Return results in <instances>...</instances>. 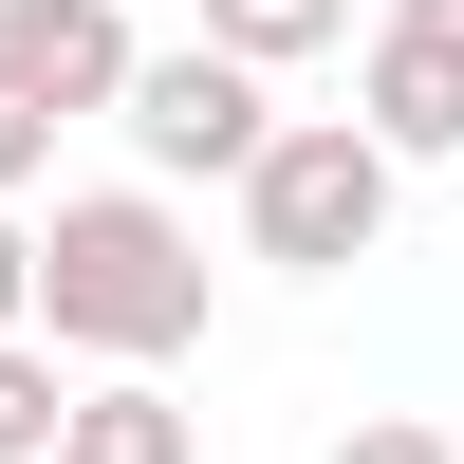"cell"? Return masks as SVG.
Segmentation results:
<instances>
[{
	"label": "cell",
	"mask_w": 464,
	"mask_h": 464,
	"mask_svg": "<svg viewBox=\"0 0 464 464\" xmlns=\"http://www.w3.org/2000/svg\"><path fill=\"white\" fill-rule=\"evenodd\" d=\"M19 316H37V223L0 205V334H19Z\"/></svg>",
	"instance_id": "11"
},
{
	"label": "cell",
	"mask_w": 464,
	"mask_h": 464,
	"mask_svg": "<svg viewBox=\"0 0 464 464\" xmlns=\"http://www.w3.org/2000/svg\"><path fill=\"white\" fill-rule=\"evenodd\" d=\"M334 37H353V0H205L223 74H297V56H334Z\"/></svg>",
	"instance_id": "7"
},
{
	"label": "cell",
	"mask_w": 464,
	"mask_h": 464,
	"mask_svg": "<svg viewBox=\"0 0 464 464\" xmlns=\"http://www.w3.org/2000/svg\"><path fill=\"white\" fill-rule=\"evenodd\" d=\"M56 409H74V372L37 334H0V464H56Z\"/></svg>",
	"instance_id": "8"
},
{
	"label": "cell",
	"mask_w": 464,
	"mask_h": 464,
	"mask_svg": "<svg viewBox=\"0 0 464 464\" xmlns=\"http://www.w3.org/2000/svg\"><path fill=\"white\" fill-rule=\"evenodd\" d=\"M37 168H56V130H37V111H19V93H0V205H19V186H37Z\"/></svg>",
	"instance_id": "10"
},
{
	"label": "cell",
	"mask_w": 464,
	"mask_h": 464,
	"mask_svg": "<svg viewBox=\"0 0 464 464\" xmlns=\"http://www.w3.org/2000/svg\"><path fill=\"white\" fill-rule=\"evenodd\" d=\"M316 464H464V446H446V428H428V409H372V428H334V446H316Z\"/></svg>",
	"instance_id": "9"
},
{
	"label": "cell",
	"mask_w": 464,
	"mask_h": 464,
	"mask_svg": "<svg viewBox=\"0 0 464 464\" xmlns=\"http://www.w3.org/2000/svg\"><path fill=\"white\" fill-rule=\"evenodd\" d=\"M391 19H409V37H464V0H391Z\"/></svg>",
	"instance_id": "12"
},
{
	"label": "cell",
	"mask_w": 464,
	"mask_h": 464,
	"mask_svg": "<svg viewBox=\"0 0 464 464\" xmlns=\"http://www.w3.org/2000/svg\"><path fill=\"white\" fill-rule=\"evenodd\" d=\"M353 130L391 149V186H409V168H464V37H409V19H372Z\"/></svg>",
	"instance_id": "5"
},
{
	"label": "cell",
	"mask_w": 464,
	"mask_h": 464,
	"mask_svg": "<svg viewBox=\"0 0 464 464\" xmlns=\"http://www.w3.org/2000/svg\"><path fill=\"white\" fill-rule=\"evenodd\" d=\"M19 334L56 372H149L168 391V353H205V223L168 186H74L37 223V316Z\"/></svg>",
	"instance_id": "1"
},
{
	"label": "cell",
	"mask_w": 464,
	"mask_h": 464,
	"mask_svg": "<svg viewBox=\"0 0 464 464\" xmlns=\"http://www.w3.org/2000/svg\"><path fill=\"white\" fill-rule=\"evenodd\" d=\"M391 242V149L353 130V111H279L242 168V260H279V279H353V260Z\"/></svg>",
	"instance_id": "2"
},
{
	"label": "cell",
	"mask_w": 464,
	"mask_h": 464,
	"mask_svg": "<svg viewBox=\"0 0 464 464\" xmlns=\"http://www.w3.org/2000/svg\"><path fill=\"white\" fill-rule=\"evenodd\" d=\"M111 130L149 149V186H242L279 111H260V74H223L205 37H186V56H130V93H111Z\"/></svg>",
	"instance_id": "3"
},
{
	"label": "cell",
	"mask_w": 464,
	"mask_h": 464,
	"mask_svg": "<svg viewBox=\"0 0 464 464\" xmlns=\"http://www.w3.org/2000/svg\"><path fill=\"white\" fill-rule=\"evenodd\" d=\"M130 0H0V93L37 111V130H93L111 93H130Z\"/></svg>",
	"instance_id": "4"
},
{
	"label": "cell",
	"mask_w": 464,
	"mask_h": 464,
	"mask_svg": "<svg viewBox=\"0 0 464 464\" xmlns=\"http://www.w3.org/2000/svg\"><path fill=\"white\" fill-rule=\"evenodd\" d=\"M56 464H205V409H168L149 372H93L56 409Z\"/></svg>",
	"instance_id": "6"
}]
</instances>
